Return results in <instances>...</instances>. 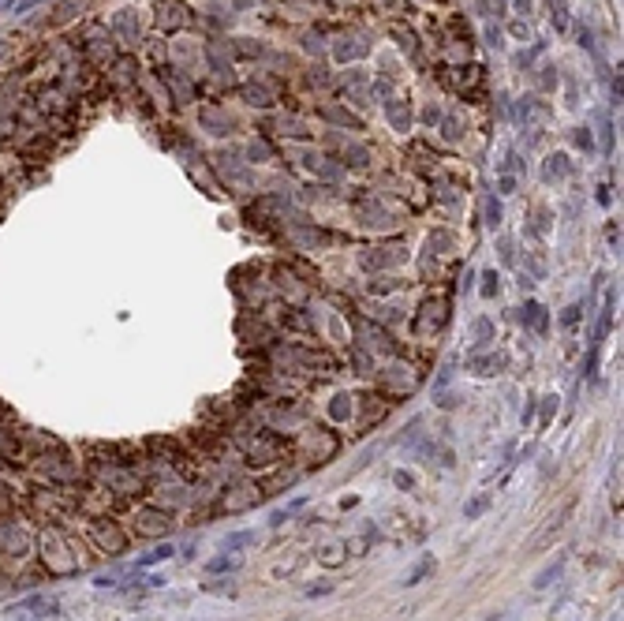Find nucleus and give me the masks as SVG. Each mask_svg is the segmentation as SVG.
Wrapping results in <instances>:
<instances>
[{"mask_svg": "<svg viewBox=\"0 0 624 621\" xmlns=\"http://www.w3.org/2000/svg\"><path fill=\"white\" fill-rule=\"evenodd\" d=\"M572 509H576L572 502H565L561 509H557V513H553L550 520H546V528H542L539 536L531 539V547H527V550H531V554H539V550H546V547H550V543H557V536H561V531H565V524H568V517H572Z\"/></svg>", "mask_w": 624, "mask_h": 621, "instance_id": "obj_1", "label": "nucleus"}, {"mask_svg": "<svg viewBox=\"0 0 624 621\" xmlns=\"http://www.w3.org/2000/svg\"><path fill=\"white\" fill-rule=\"evenodd\" d=\"M94 539H97V547L108 550V554L124 550V531H120L116 524H105V520H97V524H94Z\"/></svg>", "mask_w": 624, "mask_h": 621, "instance_id": "obj_2", "label": "nucleus"}, {"mask_svg": "<svg viewBox=\"0 0 624 621\" xmlns=\"http://www.w3.org/2000/svg\"><path fill=\"white\" fill-rule=\"evenodd\" d=\"M139 520H142V524H139L142 536H165L169 524H172L169 513H157V509H146V513H139Z\"/></svg>", "mask_w": 624, "mask_h": 621, "instance_id": "obj_3", "label": "nucleus"}, {"mask_svg": "<svg viewBox=\"0 0 624 621\" xmlns=\"http://www.w3.org/2000/svg\"><path fill=\"white\" fill-rule=\"evenodd\" d=\"M557 573H561V558H557V561H553V565H546V569H542V573H539V580H534V587H539V592H542V587H550V584H553V576H557Z\"/></svg>", "mask_w": 624, "mask_h": 621, "instance_id": "obj_4", "label": "nucleus"}, {"mask_svg": "<svg viewBox=\"0 0 624 621\" xmlns=\"http://www.w3.org/2000/svg\"><path fill=\"white\" fill-rule=\"evenodd\" d=\"M430 569H434V558H423V561H419V565H415V569L408 573V580H404V584H419V580H423V576L430 573Z\"/></svg>", "mask_w": 624, "mask_h": 621, "instance_id": "obj_5", "label": "nucleus"}, {"mask_svg": "<svg viewBox=\"0 0 624 621\" xmlns=\"http://www.w3.org/2000/svg\"><path fill=\"white\" fill-rule=\"evenodd\" d=\"M172 547H157V550H150L146 558H139V565H153V561H161V558H169Z\"/></svg>", "mask_w": 624, "mask_h": 621, "instance_id": "obj_6", "label": "nucleus"}, {"mask_svg": "<svg viewBox=\"0 0 624 621\" xmlns=\"http://www.w3.org/2000/svg\"><path fill=\"white\" fill-rule=\"evenodd\" d=\"M486 502H490V498H486V494H483V498H475V502H471V505H467V509H464V513H467V520H471V517H478V513H483V509H486Z\"/></svg>", "mask_w": 624, "mask_h": 621, "instance_id": "obj_7", "label": "nucleus"}, {"mask_svg": "<svg viewBox=\"0 0 624 621\" xmlns=\"http://www.w3.org/2000/svg\"><path fill=\"white\" fill-rule=\"evenodd\" d=\"M232 565H236V558H228V554H221V558H213V561H210V569L217 573V569H232Z\"/></svg>", "mask_w": 624, "mask_h": 621, "instance_id": "obj_8", "label": "nucleus"}]
</instances>
